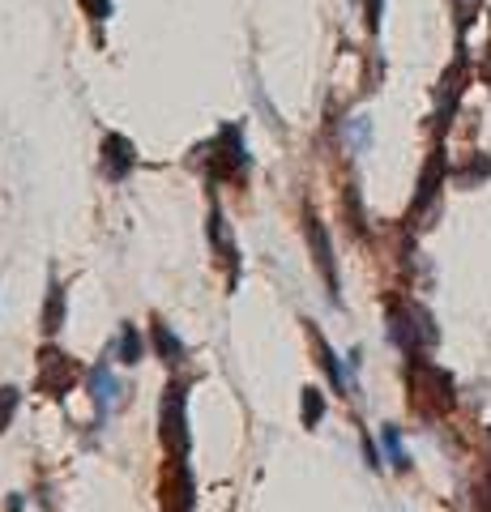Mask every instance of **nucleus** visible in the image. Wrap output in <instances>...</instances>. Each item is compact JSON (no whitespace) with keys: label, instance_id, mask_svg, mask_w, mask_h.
I'll return each mask as SVG.
<instances>
[{"label":"nucleus","instance_id":"dca6fc26","mask_svg":"<svg viewBox=\"0 0 491 512\" xmlns=\"http://www.w3.org/2000/svg\"><path fill=\"white\" fill-rule=\"evenodd\" d=\"M321 410H325L321 393H316V389H304V427H316V423H321Z\"/></svg>","mask_w":491,"mask_h":512},{"label":"nucleus","instance_id":"f8f14e48","mask_svg":"<svg viewBox=\"0 0 491 512\" xmlns=\"http://www.w3.org/2000/svg\"><path fill=\"white\" fill-rule=\"evenodd\" d=\"M308 338H312V346H316V355H321V367L329 372V380H334V389L342 393V389H346V380H342V363H338V355H334V350H329V342H325V338H321V333H316L312 325H308Z\"/></svg>","mask_w":491,"mask_h":512},{"label":"nucleus","instance_id":"2eb2a0df","mask_svg":"<svg viewBox=\"0 0 491 512\" xmlns=\"http://www.w3.org/2000/svg\"><path fill=\"white\" fill-rule=\"evenodd\" d=\"M13 414H18V389H13V384H5V389H0V431L13 423Z\"/></svg>","mask_w":491,"mask_h":512},{"label":"nucleus","instance_id":"412c9836","mask_svg":"<svg viewBox=\"0 0 491 512\" xmlns=\"http://www.w3.org/2000/svg\"><path fill=\"white\" fill-rule=\"evenodd\" d=\"M9 512H22V495H13L9 500Z\"/></svg>","mask_w":491,"mask_h":512},{"label":"nucleus","instance_id":"9d476101","mask_svg":"<svg viewBox=\"0 0 491 512\" xmlns=\"http://www.w3.org/2000/svg\"><path fill=\"white\" fill-rule=\"evenodd\" d=\"M150 338H154V350L163 355V363H171V367L184 363V342L176 338V333H171L167 320H154V333H150Z\"/></svg>","mask_w":491,"mask_h":512},{"label":"nucleus","instance_id":"f257e3e1","mask_svg":"<svg viewBox=\"0 0 491 512\" xmlns=\"http://www.w3.org/2000/svg\"><path fill=\"white\" fill-rule=\"evenodd\" d=\"M406 384H410V402H415L419 414H427V419H440V414L453 410V376L445 372V367L427 363L419 355H410L406 363Z\"/></svg>","mask_w":491,"mask_h":512},{"label":"nucleus","instance_id":"423d86ee","mask_svg":"<svg viewBox=\"0 0 491 512\" xmlns=\"http://www.w3.org/2000/svg\"><path fill=\"white\" fill-rule=\"evenodd\" d=\"M193 474H188V461L184 457H171L163 474H158V504H163V512H193Z\"/></svg>","mask_w":491,"mask_h":512},{"label":"nucleus","instance_id":"9b49d317","mask_svg":"<svg viewBox=\"0 0 491 512\" xmlns=\"http://www.w3.org/2000/svg\"><path fill=\"white\" fill-rule=\"evenodd\" d=\"M440 175H445V154H440V150H436V158H432V163H427V171H423V180H419L415 214L423 210V205H427V201H432V197H436V188H440Z\"/></svg>","mask_w":491,"mask_h":512},{"label":"nucleus","instance_id":"ddd939ff","mask_svg":"<svg viewBox=\"0 0 491 512\" xmlns=\"http://www.w3.org/2000/svg\"><path fill=\"white\" fill-rule=\"evenodd\" d=\"M60 320H65V286L52 282V291H47V308H43V333H56Z\"/></svg>","mask_w":491,"mask_h":512},{"label":"nucleus","instance_id":"1a4fd4ad","mask_svg":"<svg viewBox=\"0 0 491 512\" xmlns=\"http://www.w3.org/2000/svg\"><path fill=\"white\" fill-rule=\"evenodd\" d=\"M116 376H112V367H107V363H99V367H94V372H90V397H94V406H99V414L107 410V406H112L116 402Z\"/></svg>","mask_w":491,"mask_h":512},{"label":"nucleus","instance_id":"4be33fe9","mask_svg":"<svg viewBox=\"0 0 491 512\" xmlns=\"http://www.w3.org/2000/svg\"><path fill=\"white\" fill-rule=\"evenodd\" d=\"M487 448H491V440H487Z\"/></svg>","mask_w":491,"mask_h":512},{"label":"nucleus","instance_id":"4468645a","mask_svg":"<svg viewBox=\"0 0 491 512\" xmlns=\"http://www.w3.org/2000/svg\"><path fill=\"white\" fill-rule=\"evenodd\" d=\"M120 359L124 363H141V333L133 325H124V333H120Z\"/></svg>","mask_w":491,"mask_h":512},{"label":"nucleus","instance_id":"6e6552de","mask_svg":"<svg viewBox=\"0 0 491 512\" xmlns=\"http://www.w3.org/2000/svg\"><path fill=\"white\" fill-rule=\"evenodd\" d=\"M133 163H137L133 141L120 137V133H107L103 137V175L107 180H124V175L133 171Z\"/></svg>","mask_w":491,"mask_h":512},{"label":"nucleus","instance_id":"6ab92c4d","mask_svg":"<svg viewBox=\"0 0 491 512\" xmlns=\"http://www.w3.org/2000/svg\"><path fill=\"white\" fill-rule=\"evenodd\" d=\"M82 9L90 13V18H94V22L112 18V0H82Z\"/></svg>","mask_w":491,"mask_h":512},{"label":"nucleus","instance_id":"7ed1b4c3","mask_svg":"<svg viewBox=\"0 0 491 512\" xmlns=\"http://www.w3.org/2000/svg\"><path fill=\"white\" fill-rule=\"evenodd\" d=\"M158 440L171 448V457L188 453V393L180 380H171L163 389V402H158Z\"/></svg>","mask_w":491,"mask_h":512},{"label":"nucleus","instance_id":"20e7f679","mask_svg":"<svg viewBox=\"0 0 491 512\" xmlns=\"http://www.w3.org/2000/svg\"><path fill=\"white\" fill-rule=\"evenodd\" d=\"M389 325H393V342H398L406 355H419L423 346H432L440 333L432 325V316H427L423 308H415V303H402V308L389 312Z\"/></svg>","mask_w":491,"mask_h":512},{"label":"nucleus","instance_id":"39448f33","mask_svg":"<svg viewBox=\"0 0 491 512\" xmlns=\"http://www.w3.org/2000/svg\"><path fill=\"white\" fill-rule=\"evenodd\" d=\"M77 376H82V367H77L65 350H56V346H43L39 350V376H35V389L47 393V397H65Z\"/></svg>","mask_w":491,"mask_h":512},{"label":"nucleus","instance_id":"f03ea898","mask_svg":"<svg viewBox=\"0 0 491 512\" xmlns=\"http://www.w3.org/2000/svg\"><path fill=\"white\" fill-rule=\"evenodd\" d=\"M193 154H197L193 163H201L205 171H210V180H235V175H244V167H248L240 128H223V133H218L210 146H201Z\"/></svg>","mask_w":491,"mask_h":512},{"label":"nucleus","instance_id":"a211bd4d","mask_svg":"<svg viewBox=\"0 0 491 512\" xmlns=\"http://www.w3.org/2000/svg\"><path fill=\"white\" fill-rule=\"evenodd\" d=\"M474 512H491V478L474 483Z\"/></svg>","mask_w":491,"mask_h":512},{"label":"nucleus","instance_id":"f3484780","mask_svg":"<svg viewBox=\"0 0 491 512\" xmlns=\"http://www.w3.org/2000/svg\"><path fill=\"white\" fill-rule=\"evenodd\" d=\"M385 448H389V461H393V466H398V470H406V453H402V444H398V431H393V427H385Z\"/></svg>","mask_w":491,"mask_h":512},{"label":"nucleus","instance_id":"0eeeda50","mask_svg":"<svg viewBox=\"0 0 491 512\" xmlns=\"http://www.w3.org/2000/svg\"><path fill=\"white\" fill-rule=\"evenodd\" d=\"M304 235H308V248H312V261L321 269V278L329 286V299H338V265H334V248H329V235L321 227V218L312 210L304 214Z\"/></svg>","mask_w":491,"mask_h":512},{"label":"nucleus","instance_id":"aec40b11","mask_svg":"<svg viewBox=\"0 0 491 512\" xmlns=\"http://www.w3.org/2000/svg\"><path fill=\"white\" fill-rule=\"evenodd\" d=\"M453 9H457V22L466 26V22H470L466 13H474V9H479V0H453Z\"/></svg>","mask_w":491,"mask_h":512}]
</instances>
